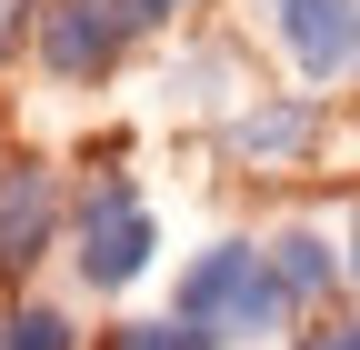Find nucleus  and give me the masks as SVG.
Here are the masks:
<instances>
[{
  "label": "nucleus",
  "mask_w": 360,
  "mask_h": 350,
  "mask_svg": "<svg viewBox=\"0 0 360 350\" xmlns=\"http://www.w3.org/2000/svg\"><path fill=\"white\" fill-rule=\"evenodd\" d=\"M120 30H130V11H110V0H60L51 20H40V60L60 80H101L120 60Z\"/></svg>",
  "instance_id": "3"
},
{
  "label": "nucleus",
  "mask_w": 360,
  "mask_h": 350,
  "mask_svg": "<svg viewBox=\"0 0 360 350\" xmlns=\"http://www.w3.org/2000/svg\"><path fill=\"white\" fill-rule=\"evenodd\" d=\"M130 350H210V330H191V320H150Z\"/></svg>",
  "instance_id": "9"
},
{
  "label": "nucleus",
  "mask_w": 360,
  "mask_h": 350,
  "mask_svg": "<svg viewBox=\"0 0 360 350\" xmlns=\"http://www.w3.org/2000/svg\"><path fill=\"white\" fill-rule=\"evenodd\" d=\"M310 350H360V330H310Z\"/></svg>",
  "instance_id": "10"
},
{
  "label": "nucleus",
  "mask_w": 360,
  "mask_h": 350,
  "mask_svg": "<svg viewBox=\"0 0 360 350\" xmlns=\"http://www.w3.org/2000/svg\"><path fill=\"white\" fill-rule=\"evenodd\" d=\"M51 240V181L40 170H0V271H30Z\"/></svg>",
  "instance_id": "5"
},
{
  "label": "nucleus",
  "mask_w": 360,
  "mask_h": 350,
  "mask_svg": "<svg viewBox=\"0 0 360 350\" xmlns=\"http://www.w3.org/2000/svg\"><path fill=\"white\" fill-rule=\"evenodd\" d=\"M141 271H150V210L110 181V190H90V210H80V280L90 290H120Z\"/></svg>",
  "instance_id": "2"
},
{
  "label": "nucleus",
  "mask_w": 360,
  "mask_h": 350,
  "mask_svg": "<svg viewBox=\"0 0 360 350\" xmlns=\"http://www.w3.org/2000/svg\"><path fill=\"white\" fill-rule=\"evenodd\" d=\"M270 271H281V290H321V280H330V250L310 240V231H290L281 250H270Z\"/></svg>",
  "instance_id": "6"
},
{
  "label": "nucleus",
  "mask_w": 360,
  "mask_h": 350,
  "mask_svg": "<svg viewBox=\"0 0 360 350\" xmlns=\"http://www.w3.org/2000/svg\"><path fill=\"white\" fill-rule=\"evenodd\" d=\"M0 51H11V0H0Z\"/></svg>",
  "instance_id": "11"
},
{
  "label": "nucleus",
  "mask_w": 360,
  "mask_h": 350,
  "mask_svg": "<svg viewBox=\"0 0 360 350\" xmlns=\"http://www.w3.org/2000/svg\"><path fill=\"white\" fill-rule=\"evenodd\" d=\"M141 11H170V0H130V20H141Z\"/></svg>",
  "instance_id": "12"
},
{
  "label": "nucleus",
  "mask_w": 360,
  "mask_h": 350,
  "mask_svg": "<svg viewBox=\"0 0 360 350\" xmlns=\"http://www.w3.org/2000/svg\"><path fill=\"white\" fill-rule=\"evenodd\" d=\"M290 141H310V110H250L231 130V150H290Z\"/></svg>",
  "instance_id": "7"
},
{
  "label": "nucleus",
  "mask_w": 360,
  "mask_h": 350,
  "mask_svg": "<svg viewBox=\"0 0 360 350\" xmlns=\"http://www.w3.org/2000/svg\"><path fill=\"white\" fill-rule=\"evenodd\" d=\"M281 30L310 80H350L360 70V0H281Z\"/></svg>",
  "instance_id": "4"
},
{
  "label": "nucleus",
  "mask_w": 360,
  "mask_h": 350,
  "mask_svg": "<svg viewBox=\"0 0 360 350\" xmlns=\"http://www.w3.org/2000/svg\"><path fill=\"white\" fill-rule=\"evenodd\" d=\"M350 271H360V221H350Z\"/></svg>",
  "instance_id": "13"
},
{
  "label": "nucleus",
  "mask_w": 360,
  "mask_h": 350,
  "mask_svg": "<svg viewBox=\"0 0 360 350\" xmlns=\"http://www.w3.org/2000/svg\"><path fill=\"white\" fill-rule=\"evenodd\" d=\"M0 350H70V320H60V311H20Z\"/></svg>",
  "instance_id": "8"
},
{
  "label": "nucleus",
  "mask_w": 360,
  "mask_h": 350,
  "mask_svg": "<svg viewBox=\"0 0 360 350\" xmlns=\"http://www.w3.org/2000/svg\"><path fill=\"white\" fill-rule=\"evenodd\" d=\"M281 300L290 290H281V271H270L260 250H210L200 271L180 280V320H191V330H220V320L260 330V320H281Z\"/></svg>",
  "instance_id": "1"
}]
</instances>
